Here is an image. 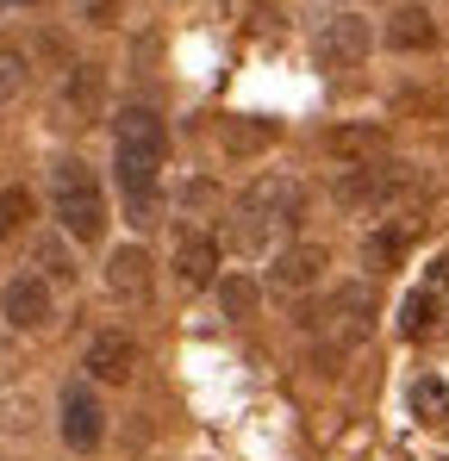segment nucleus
I'll return each mask as SVG.
<instances>
[{
	"label": "nucleus",
	"instance_id": "nucleus-1",
	"mask_svg": "<svg viewBox=\"0 0 449 461\" xmlns=\"http://www.w3.org/2000/svg\"><path fill=\"white\" fill-rule=\"evenodd\" d=\"M162 156H169L162 119H156L150 106H125V113H119V131H113V168H119V194L132 200L138 225H150V200H156Z\"/></svg>",
	"mask_w": 449,
	"mask_h": 461
},
{
	"label": "nucleus",
	"instance_id": "nucleus-2",
	"mask_svg": "<svg viewBox=\"0 0 449 461\" xmlns=\"http://www.w3.org/2000/svg\"><path fill=\"white\" fill-rule=\"evenodd\" d=\"M299 225V181L294 175H256L243 194H237V237L250 249L275 243Z\"/></svg>",
	"mask_w": 449,
	"mask_h": 461
},
{
	"label": "nucleus",
	"instance_id": "nucleus-3",
	"mask_svg": "<svg viewBox=\"0 0 449 461\" xmlns=\"http://www.w3.org/2000/svg\"><path fill=\"white\" fill-rule=\"evenodd\" d=\"M50 206H57V225L63 237L75 243H100V230H106V194H100V181H94V168L87 162H57V175H50Z\"/></svg>",
	"mask_w": 449,
	"mask_h": 461
},
{
	"label": "nucleus",
	"instance_id": "nucleus-4",
	"mask_svg": "<svg viewBox=\"0 0 449 461\" xmlns=\"http://www.w3.org/2000/svg\"><path fill=\"white\" fill-rule=\"evenodd\" d=\"M369 324H374V287H362V281L331 287L318 306L306 312V330H318V337L331 343V356H337V349H356V343L369 337Z\"/></svg>",
	"mask_w": 449,
	"mask_h": 461
},
{
	"label": "nucleus",
	"instance_id": "nucleus-5",
	"mask_svg": "<svg viewBox=\"0 0 449 461\" xmlns=\"http://www.w3.org/2000/svg\"><path fill=\"white\" fill-rule=\"evenodd\" d=\"M57 430H63V443H69L75 456L100 449V437H106V411H100L94 386H81V381L63 386V399H57Z\"/></svg>",
	"mask_w": 449,
	"mask_h": 461
},
{
	"label": "nucleus",
	"instance_id": "nucleus-6",
	"mask_svg": "<svg viewBox=\"0 0 449 461\" xmlns=\"http://www.w3.org/2000/svg\"><path fill=\"white\" fill-rule=\"evenodd\" d=\"M369 44H374V32H369L362 13H331V19L318 25V63H325V69H356V63L369 57Z\"/></svg>",
	"mask_w": 449,
	"mask_h": 461
},
{
	"label": "nucleus",
	"instance_id": "nucleus-7",
	"mask_svg": "<svg viewBox=\"0 0 449 461\" xmlns=\"http://www.w3.org/2000/svg\"><path fill=\"white\" fill-rule=\"evenodd\" d=\"M0 312H6L13 330H44V324L57 318V294H50L44 275H13V281L0 287Z\"/></svg>",
	"mask_w": 449,
	"mask_h": 461
},
{
	"label": "nucleus",
	"instance_id": "nucleus-8",
	"mask_svg": "<svg viewBox=\"0 0 449 461\" xmlns=\"http://www.w3.org/2000/svg\"><path fill=\"white\" fill-rule=\"evenodd\" d=\"M100 106H106V76H100V63H75L69 76H63V87H57V125H94Z\"/></svg>",
	"mask_w": 449,
	"mask_h": 461
},
{
	"label": "nucleus",
	"instance_id": "nucleus-9",
	"mask_svg": "<svg viewBox=\"0 0 449 461\" xmlns=\"http://www.w3.org/2000/svg\"><path fill=\"white\" fill-rule=\"evenodd\" d=\"M81 368L100 386H125L138 375V343H132L125 330H100V337L87 343V362H81Z\"/></svg>",
	"mask_w": 449,
	"mask_h": 461
},
{
	"label": "nucleus",
	"instance_id": "nucleus-10",
	"mask_svg": "<svg viewBox=\"0 0 449 461\" xmlns=\"http://www.w3.org/2000/svg\"><path fill=\"white\" fill-rule=\"evenodd\" d=\"M213 275H219V237L188 230V237L175 243V281H181L188 294H200V287H213Z\"/></svg>",
	"mask_w": 449,
	"mask_h": 461
},
{
	"label": "nucleus",
	"instance_id": "nucleus-11",
	"mask_svg": "<svg viewBox=\"0 0 449 461\" xmlns=\"http://www.w3.org/2000/svg\"><path fill=\"white\" fill-rule=\"evenodd\" d=\"M318 275H325V249L318 243H294V249H281L269 262V287L275 294H306V287H318Z\"/></svg>",
	"mask_w": 449,
	"mask_h": 461
},
{
	"label": "nucleus",
	"instance_id": "nucleus-12",
	"mask_svg": "<svg viewBox=\"0 0 449 461\" xmlns=\"http://www.w3.org/2000/svg\"><path fill=\"white\" fill-rule=\"evenodd\" d=\"M106 287H113V300H125V306H144L150 300V256L138 243H125V249L106 256Z\"/></svg>",
	"mask_w": 449,
	"mask_h": 461
},
{
	"label": "nucleus",
	"instance_id": "nucleus-13",
	"mask_svg": "<svg viewBox=\"0 0 449 461\" xmlns=\"http://www.w3.org/2000/svg\"><path fill=\"white\" fill-rule=\"evenodd\" d=\"M387 44L393 50H431L437 44V19H431V6L425 0H406V6H393V19H387Z\"/></svg>",
	"mask_w": 449,
	"mask_h": 461
},
{
	"label": "nucleus",
	"instance_id": "nucleus-14",
	"mask_svg": "<svg viewBox=\"0 0 449 461\" xmlns=\"http://www.w3.org/2000/svg\"><path fill=\"white\" fill-rule=\"evenodd\" d=\"M256 306H262V287H256L250 275H224L219 281V312L224 318H256Z\"/></svg>",
	"mask_w": 449,
	"mask_h": 461
},
{
	"label": "nucleus",
	"instance_id": "nucleus-15",
	"mask_svg": "<svg viewBox=\"0 0 449 461\" xmlns=\"http://www.w3.org/2000/svg\"><path fill=\"white\" fill-rule=\"evenodd\" d=\"M412 411H418V424H449V386L437 375H418L412 381Z\"/></svg>",
	"mask_w": 449,
	"mask_h": 461
},
{
	"label": "nucleus",
	"instance_id": "nucleus-16",
	"mask_svg": "<svg viewBox=\"0 0 449 461\" xmlns=\"http://www.w3.org/2000/svg\"><path fill=\"white\" fill-rule=\"evenodd\" d=\"M25 76H32V63H25V50H19V44H0V106L25 94Z\"/></svg>",
	"mask_w": 449,
	"mask_h": 461
},
{
	"label": "nucleus",
	"instance_id": "nucleus-17",
	"mask_svg": "<svg viewBox=\"0 0 449 461\" xmlns=\"http://www.w3.org/2000/svg\"><path fill=\"white\" fill-rule=\"evenodd\" d=\"M25 219H32V194L25 187H0V237H13Z\"/></svg>",
	"mask_w": 449,
	"mask_h": 461
},
{
	"label": "nucleus",
	"instance_id": "nucleus-18",
	"mask_svg": "<svg viewBox=\"0 0 449 461\" xmlns=\"http://www.w3.org/2000/svg\"><path fill=\"white\" fill-rule=\"evenodd\" d=\"M38 268H44V281H75V262L63 256V243H57V237H44V243H38Z\"/></svg>",
	"mask_w": 449,
	"mask_h": 461
},
{
	"label": "nucleus",
	"instance_id": "nucleus-19",
	"mask_svg": "<svg viewBox=\"0 0 449 461\" xmlns=\"http://www.w3.org/2000/svg\"><path fill=\"white\" fill-rule=\"evenodd\" d=\"M437 324V300L431 294H412L406 300V337H418V330H431Z\"/></svg>",
	"mask_w": 449,
	"mask_h": 461
},
{
	"label": "nucleus",
	"instance_id": "nucleus-20",
	"mask_svg": "<svg viewBox=\"0 0 449 461\" xmlns=\"http://www.w3.org/2000/svg\"><path fill=\"white\" fill-rule=\"evenodd\" d=\"M331 150L362 156V162H369V150H380V131H337V138H331Z\"/></svg>",
	"mask_w": 449,
	"mask_h": 461
},
{
	"label": "nucleus",
	"instance_id": "nucleus-21",
	"mask_svg": "<svg viewBox=\"0 0 449 461\" xmlns=\"http://www.w3.org/2000/svg\"><path fill=\"white\" fill-rule=\"evenodd\" d=\"M87 19H94V25H113V19H119V0H94Z\"/></svg>",
	"mask_w": 449,
	"mask_h": 461
},
{
	"label": "nucleus",
	"instance_id": "nucleus-22",
	"mask_svg": "<svg viewBox=\"0 0 449 461\" xmlns=\"http://www.w3.org/2000/svg\"><path fill=\"white\" fill-rule=\"evenodd\" d=\"M0 6H25V0H0Z\"/></svg>",
	"mask_w": 449,
	"mask_h": 461
}]
</instances>
